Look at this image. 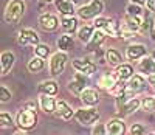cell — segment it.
<instances>
[{"instance_id": "obj_1", "label": "cell", "mask_w": 155, "mask_h": 135, "mask_svg": "<svg viewBox=\"0 0 155 135\" xmlns=\"http://www.w3.org/2000/svg\"><path fill=\"white\" fill-rule=\"evenodd\" d=\"M25 11H27V3H25V0H9L6 8H5V22L11 26H16L23 14H25Z\"/></svg>"}, {"instance_id": "obj_2", "label": "cell", "mask_w": 155, "mask_h": 135, "mask_svg": "<svg viewBox=\"0 0 155 135\" xmlns=\"http://www.w3.org/2000/svg\"><path fill=\"white\" fill-rule=\"evenodd\" d=\"M16 124L20 130H33L37 126V113L33 109H27V107H22L16 115Z\"/></svg>"}, {"instance_id": "obj_3", "label": "cell", "mask_w": 155, "mask_h": 135, "mask_svg": "<svg viewBox=\"0 0 155 135\" xmlns=\"http://www.w3.org/2000/svg\"><path fill=\"white\" fill-rule=\"evenodd\" d=\"M102 11H104V3L101 0H92L90 3L81 6L76 14L82 20H90V19H98V16H101Z\"/></svg>"}, {"instance_id": "obj_4", "label": "cell", "mask_w": 155, "mask_h": 135, "mask_svg": "<svg viewBox=\"0 0 155 135\" xmlns=\"http://www.w3.org/2000/svg\"><path fill=\"white\" fill-rule=\"evenodd\" d=\"M95 28L96 30H102L106 34H109L110 37H120L123 34L121 31V25L109 17H98L95 20Z\"/></svg>"}, {"instance_id": "obj_5", "label": "cell", "mask_w": 155, "mask_h": 135, "mask_svg": "<svg viewBox=\"0 0 155 135\" xmlns=\"http://www.w3.org/2000/svg\"><path fill=\"white\" fill-rule=\"evenodd\" d=\"M74 118L78 120V123L82 126H92L96 124L99 121V112L95 107H87V109H78L74 112Z\"/></svg>"}, {"instance_id": "obj_6", "label": "cell", "mask_w": 155, "mask_h": 135, "mask_svg": "<svg viewBox=\"0 0 155 135\" xmlns=\"http://www.w3.org/2000/svg\"><path fill=\"white\" fill-rule=\"evenodd\" d=\"M67 59H68L67 53H64V51L54 53V55L50 58V75H51V76H59V75H62V72L65 70Z\"/></svg>"}, {"instance_id": "obj_7", "label": "cell", "mask_w": 155, "mask_h": 135, "mask_svg": "<svg viewBox=\"0 0 155 135\" xmlns=\"http://www.w3.org/2000/svg\"><path fill=\"white\" fill-rule=\"evenodd\" d=\"M17 44L20 47H37L41 44V40H39V34L31 30V28H23L19 31L17 34Z\"/></svg>"}, {"instance_id": "obj_8", "label": "cell", "mask_w": 155, "mask_h": 135, "mask_svg": "<svg viewBox=\"0 0 155 135\" xmlns=\"http://www.w3.org/2000/svg\"><path fill=\"white\" fill-rule=\"evenodd\" d=\"M87 84H88V81H87V76L85 75L74 73L73 79L70 81V84H68V90L71 93H74V95H79L81 96V93L87 89Z\"/></svg>"}, {"instance_id": "obj_9", "label": "cell", "mask_w": 155, "mask_h": 135, "mask_svg": "<svg viewBox=\"0 0 155 135\" xmlns=\"http://www.w3.org/2000/svg\"><path fill=\"white\" fill-rule=\"evenodd\" d=\"M73 67L78 73H82L85 76H92L96 72V64L92 62L90 59H74Z\"/></svg>"}, {"instance_id": "obj_10", "label": "cell", "mask_w": 155, "mask_h": 135, "mask_svg": "<svg viewBox=\"0 0 155 135\" xmlns=\"http://www.w3.org/2000/svg\"><path fill=\"white\" fill-rule=\"evenodd\" d=\"M39 26L44 31H54L59 26V19L54 14L45 12V14H41V17H39Z\"/></svg>"}, {"instance_id": "obj_11", "label": "cell", "mask_w": 155, "mask_h": 135, "mask_svg": "<svg viewBox=\"0 0 155 135\" xmlns=\"http://www.w3.org/2000/svg\"><path fill=\"white\" fill-rule=\"evenodd\" d=\"M106 130H107V135H126L127 127L121 118H113L106 123Z\"/></svg>"}, {"instance_id": "obj_12", "label": "cell", "mask_w": 155, "mask_h": 135, "mask_svg": "<svg viewBox=\"0 0 155 135\" xmlns=\"http://www.w3.org/2000/svg\"><path fill=\"white\" fill-rule=\"evenodd\" d=\"M126 56L129 61H138V59H144L147 56V50L144 45L141 44H134V45H129L126 50Z\"/></svg>"}, {"instance_id": "obj_13", "label": "cell", "mask_w": 155, "mask_h": 135, "mask_svg": "<svg viewBox=\"0 0 155 135\" xmlns=\"http://www.w3.org/2000/svg\"><path fill=\"white\" fill-rule=\"evenodd\" d=\"M118 81H120V78H118V75H116L115 72L113 73H104L98 81V87L102 89V90H106L109 93L116 84H118Z\"/></svg>"}, {"instance_id": "obj_14", "label": "cell", "mask_w": 155, "mask_h": 135, "mask_svg": "<svg viewBox=\"0 0 155 135\" xmlns=\"http://www.w3.org/2000/svg\"><path fill=\"white\" fill-rule=\"evenodd\" d=\"M141 23H143V17H134V16L126 14V17L123 19L121 26L127 33H135V31L141 30Z\"/></svg>"}, {"instance_id": "obj_15", "label": "cell", "mask_w": 155, "mask_h": 135, "mask_svg": "<svg viewBox=\"0 0 155 135\" xmlns=\"http://www.w3.org/2000/svg\"><path fill=\"white\" fill-rule=\"evenodd\" d=\"M54 5L62 17H73L74 12H78V9H74V3L70 0H54Z\"/></svg>"}, {"instance_id": "obj_16", "label": "cell", "mask_w": 155, "mask_h": 135, "mask_svg": "<svg viewBox=\"0 0 155 135\" xmlns=\"http://www.w3.org/2000/svg\"><path fill=\"white\" fill-rule=\"evenodd\" d=\"M81 101L84 103V104H87V106H90V107H93V106H96L98 103H99V93H98V90L96 89H92V87H87L82 93H81Z\"/></svg>"}, {"instance_id": "obj_17", "label": "cell", "mask_w": 155, "mask_h": 135, "mask_svg": "<svg viewBox=\"0 0 155 135\" xmlns=\"http://www.w3.org/2000/svg\"><path fill=\"white\" fill-rule=\"evenodd\" d=\"M56 116L61 118V120L68 121V120H71V116H74V112L64 100H58V103H56Z\"/></svg>"}, {"instance_id": "obj_18", "label": "cell", "mask_w": 155, "mask_h": 135, "mask_svg": "<svg viewBox=\"0 0 155 135\" xmlns=\"http://www.w3.org/2000/svg\"><path fill=\"white\" fill-rule=\"evenodd\" d=\"M39 92L41 95H48V96H56L58 92H59V86L56 81L53 79H47V81H42L39 84Z\"/></svg>"}, {"instance_id": "obj_19", "label": "cell", "mask_w": 155, "mask_h": 135, "mask_svg": "<svg viewBox=\"0 0 155 135\" xmlns=\"http://www.w3.org/2000/svg\"><path fill=\"white\" fill-rule=\"evenodd\" d=\"M106 36H107V34L102 31V30H96V31L93 33L92 39H90V42L87 44L85 50H87V51H96V50H99L101 44L106 40Z\"/></svg>"}, {"instance_id": "obj_20", "label": "cell", "mask_w": 155, "mask_h": 135, "mask_svg": "<svg viewBox=\"0 0 155 135\" xmlns=\"http://www.w3.org/2000/svg\"><path fill=\"white\" fill-rule=\"evenodd\" d=\"M56 100L53 96H48V95H39V106L45 113H53L56 112Z\"/></svg>"}, {"instance_id": "obj_21", "label": "cell", "mask_w": 155, "mask_h": 135, "mask_svg": "<svg viewBox=\"0 0 155 135\" xmlns=\"http://www.w3.org/2000/svg\"><path fill=\"white\" fill-rule=\"evenodd\" d=\"M16 62V56L12 51H3L2 53V76L8 75Z\"/></svg>"}, {"instance_id": "obj_22", "label": "cell", "mask_w": 155, "mask_h": 135, "mask_svg": "<svg viewBox=\"0 0 155 135\" xmlns=\"http://www.w3.org/2000/svg\"><path fill=\"white\" fill-rule=\"evenodd\" d=\"M146 86V79L141 76V75H134L130 79L127 81V90L129 92H140V90H143Z\"/></svg>"}, {"instance_id": "obj_23", "label": "cell", "mask_w": 155, "mask_h": 135, "mask_svg": "<svg viewBox=\"0 0 155 135\" xmlns=\"http://www.w3.org/2000/svg\"><path fill=\"white\" fill-rule=\"evenodd\" d=\"M106 62L112 67H120L123 65V56H121V53L118 50H115V48H109L106 51Z\"/></svg>"}, {"instance_id": "obj_24", "label": "cell", "mask_w": 155, "mask_h": 135, "mask_svg": "<svg viewBox=\"0 0 155 135\" xmlns=\"http://www.w3.org/2000/svg\"><path fill=\"white\" fill-rule=\"evenodd\" d=\"M138 70L146 75V76H152L155 75V61L152 58H144V59H141L140 64H138Z\"/></svg>"}, {"instance_id": "obj_25", "label": "cell", "mask_w": 155, "mask_h": 135, "mask_svg": "<svg viewBox=\"0 0 155 135\" xmlns=\"http://www.w3.org/2000/svg\"><path fill=\"white\" fill-rule=\"evenodd\" d=\"M141 103H143V100H138V98H132V100H129L121 109L118 110V113L121 115H130L134 112H137L140 107H141Z\"/></svg>"}, {"instance_id": "obj_26", "label": "cell", "mask_w": 155, "mask_h": 135, "mask_svg": "<svg viewBox=\"0 0 155 135\" xmlns=\"http://www.w3.org/2000/svg\"><path fill=\"white\" fill-rule=\"evenodd\" d=\"M115 73L118 75L120 81H129V79L134 76V67L130 64H123L120 67H116Z\"/></svg>"}, {"instance_id": "obj_27", "label": "cell", "mask_w": 155, "mask_h": 135, "mask_svg": "<svg viewBox=\"0 0 155 135\" xmlns=\"http://www.w3.org/2000/svg\"><path fill=\"white\" fill-rule=\"evenodd\" d=\"M56 45H58L59 51H64V53H65V51H68V50L73 48L74 40H73V37H71L70 34H62V36H59Z\"/></svg>"}, {"instance_id": "obj_28", "label": "cell", "mask_w": 155, "mask_h": 135, "mask_svg": "<svg viewBox=\"0 0 155 135\" xmlns=\"http://www.w3.org/2000/svg\"><path fill=\"white\" fill-rule=\"evenodd\" d=\"M61 28L65 31V34H71L78 28V20L74 17H62L61 19Z\"/></svg>"}, {"instance_id": "obj_29", "label": "cell", "mask_w": 155, "mask_h": 135, "mask_svg": "<svg viewBox=\"0 0 155 135\" xmlns=\"http://www.w3.org/2000/svg\"><path fill=\"white\" fill-rule=\"evenodd\" d=\"M93 26L92 25H84V26H81L79 30H78V37H79V40L81 42H84L85 45L90 42V39H92V36H93Z\"/></svg>"}, {"instance_id": "obj_30", "label": "cell", "mask_w": 155, "mask_h": 135, "mask_svg": "<svg viewBox=\"0 0 155 135\" xmlns=\"http://www.w3.org/2000/svg\"><path fill=\"white\" fill-rule=\"evenodd\" d=\"M27 67H28L30 73H39V72H42V70L45 69V61H44L42 58L34 56L33 59H30V61H28Z\"/></svg>"}, {"instance_id": "obj_31", "label": "cell", "mask_w": 155, "mask_h": 135, "mask_svg": "<svg viewBox=\"0 0 155 135\" xmlns=\"http://www.w3.org/2000/svg\"><path fill=\"white\" fill-rule=\"evenodd\" d=\"M50 53H51V50H50V47H48L47 44H39L37 47H34V55H36L37 58L45 59V58L50 56Z\"/></svg>"}, {"instance_id": "obj_32", "label": "cell", "mask_w": 155, "mask_h": 135, "mask_svg": "<svg viewBox=\"0 0 155 135\" xmlns=\"http://www.w3.org/2000/svg\"><path fill=\"white\" fill-rule=\"evenodd\" d=\"M155 28V25H153V19L149 16V14H146L144 17H143V23H141V30L140 31H143V33H149L150 34V31Z\"/></svg>"}, {"instance_id": "obj_33", "label": "cell", "mask_w": 155, "mask_h": 135, "mask_svg": "<svg viewBox=\"0 0 155 135\" xmlns=\"http://www.w3.org/2000/svg\"><path fill=\"white\" fill-rule=\"evenodd\" d=\"M12 124H14V121H12V116H11L9 112H2L0 113V126H2L3 129L11 127Z\"/></svg>"}, {"instance_id": "obj_34", "label": "cell", "mask_w": 155, "mask_h": 135, "mask_svg": "<svg viewBox=\"0 0 155 135\" xmlns=\"http://www.w3.org/2000/svg\"><path fill=\"white\" fill-rule=\"evenodd\" d=\"M141 107H143L144 112H155V96L144 98L143 103H141Z\"/></svg>"}, {"instance_id": "obj_35", "label": "cell", "mask_w": 155, "mask_h": 135, "mask_svg": "<svg viewBox=\"0 0 155 135\" xmlns=\"http://www.w3.org/2000/svg\"><path fill=\"white\" fill-rule=\"evenodd\" d=\"M127 14L129 16H134V17H143V9H141V6L138 5H134V3H129L127 6Z\"/></svg>"}, {"instance_id": "obj_36", "label": "cell", "mask_w": 155, "mask_h": 135, "mask_svg": "<svg viewBox=\"0 0 155 135\" xmlns=\"http://www.w3.org/2000/svg\"><path fill=\"white\" fill-rule=\"evenodd\" d=\"M129 132H130V135H146V129L143 124L140 123H135L130 126V129H129Z\"/></svg>"}, {"instance_id": "obj_37", "label": "cell", "mask_w": 155, "mask_h": 135, "mask_svg": "<svg viewBox=\"0 0 155 135\" xmlns=\"http://www.w3.org/2000/svg\"><path fill=\"white\" fill-rule=\"evenodd\" d=\"M9 100H11V92H9L5 86H2V87H0V101L5 104V103H8Z\"/></svg>"}, {"instance_id": "obj_38", "label": "cell", "mask_w": 155, "mask_h": 135, "mask_svg": "<svg viewBox=\"0 0 155 135\" xmlns=\"http://www.w3.org/2000/svg\"><path fill=\"white\" fill-rule=\"evenodd\" d=\"M92 135H107L106 124H96V126L92 129Z\"/></svg>"}, {"instance_id": "obj_39", "label": "cell", "mask_w": 155, "mask_h": 135, "mask_svg": "<svg viewBox=\"0 0 155 135\" xmlns=\"http://www.w3.org/2000/svg\"><path fill=\"white\" fill-rule=\"evenodd\" d=\"M146 6H147L149 11L155 12V0H147V2H146Z\"/></svg>"}, {"instance_id": "obj_40", "label": "cell", "mask_w": 155, "mask_h": 135, "mask_svg": "<svg viewBox=\"0 0 155 135\" xmlns=\"http://www.w3.org/2000/svg\"><path fill=\"white\" fill-rule=\"evenodd\" d=\"M147 83L155 89V75H152V76H147Z\"/></svg>"}, {"instance_id": "obj_41", "label": "cell", "mask_w": 155, "mask_h": 135, "mask_svg": "<svg viewBox=\"0 0 155 135\" xmlns=\"http://www.w3.org/2000/svg\"><path fill=\"white\" fill-rule=\"evenodd\" d=\"M130 3H134V5H138V6H141V5H144V3H146V0H130Z\"/></svg>"}, {"instance_id": "obj_42", "label": "cell", "mask_w": 155, "mask_h": 135, "mask_svg": "<svg viewBox=\"0 0 155 135\" xmlns=\"http://www.w3.org/2000/svg\"><path fill=\"white\" fill-rule=\"evenodd\" d=\"M12 135H28V133L25 132V130H20V129H19V130H16V132L12 133Z\"/></svg>"}, {"instance_id": "obj_43", "label": "cell", "mask_w": 155, "mask_h": 135, "mask_svg": "<svg viewBox=\"0 0 155 135\" xmlns=\"http://www.w3.org/2000/svg\"><path fill=\"white\" fill-rule=\"evenodd\" d=\"M150 39H152L153 42H155V28H153V30L150 31Z\"/></svg>"}, {"instance_id": "obj_44", "label": "cell", "mask_w": 155, "mask_h": 135, "mask_svg": "<svg viewBox=\"0 0 155 135\" xmlns=\"http://www.w3.org/2000/svg\"><path fill=\"white\" fill-rule=\"evenodd\" d=\"M70 2H73V3H79L81 0H70Z\"/></svg>"}, {"instance_id": "obj_45", "label": "cell", "mask_w": 155, "mask_h": 135, "mask_svg": "<svg viewBox=\"0 0 155 135\" xmlns=\"http://www.w3.org/2000/svg\"><path fill=\"white\" fill-rule=\"evenodd\" d=\"M44 3H50V2H53V0H42Z\"/></svg>"}, {"instance_id": "obj_46", "label": "cell", "mask_w": 155, "mask_h": 135, "mask_svg": "<svg viewBox=\"0 0 155 135\" xmlns=\"http://www.w3.org/2000/svg\"><path fill=\"white\" fill-rule=\"evenodd\" d=\"M152 59H153V61H155V50H153V51H152Z\"/></svg>"}, {"instance_id": "obj_47", "label": "cell", "mask_w": 155, "mask_h": 135, "mask_svg": "<svg viewBox=\"0 0 155 135\" xmlns=\"http://www.w3.org/2000/svg\"><path fill=\"white\" fill-rule=\"evenodd\" d=\"M149 135H155V132H150V133H149Z\"/></svg>"}]
</instances>
